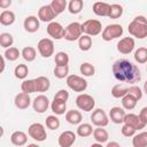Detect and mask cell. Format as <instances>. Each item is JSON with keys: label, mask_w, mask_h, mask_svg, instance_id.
Listing matches in <instances>:
<instances>
[{"label": "cell", "mask_w": 147, "mask_h": 147, "mask_svg": "<svg viewBox=\"0 0 147 147\" xmlns=\"http://www.w3.org/2000/svg\"><path fill=\"white\" fill-rule=\"evenodd\" d=\"M111 71L114 77L122 83L134 84L141 79L140 69L136 64H133L131 61L125 59L115 61L111 67Z\"/></svg>", "instance_id": "1"}, {"label": "cell", "mask_w": 147, "mask_h": 147, "mask_svg": "<svg viewBox=\"0 0 147 147\" xmlns=\"http://www.w3.org/2000/svg\"><path fill=\"white\" fill-rule=\"evenodd\" d=\"M127 31L132 37L144 39L147 37V18L142 15L136 16L129 24Z\"/></svg>", "instance_id": "2"}, {"label": "cell", "mask_w": 147, "mask_h": 147, "mask_svg": "<svg viewBox=\"0 0 147 147\" xmlns=\"http://www.w3.org/2000/svg\"><path fill=\"white\" fill-rule=\"evenodd\" d=\"M123 32H124V30L121 24H109L106 28H103V30L101 32V37L105 41H110V40L122 37Z\"/></svg>", "instance_id": "3"}, {"label": "cell", "mask_w": 147, "mask_h": 147, "mask_svg": "<svg viewBox=\"0 0 147 147\" xmlns=\"http://www.w3.org/2000/svg\"><path fill=\"white\" fill-rule=\"evenodd\" d=\"M83 34L82 24L78 22H71L64 28V39L68 41L78 40Z\"/></svg>", "instance_id": "4"}, {"label": "cell", "mask_w": 147, "mask_h": 147, "mask_svg": "<svg viewBox=\"0 0 147 147\" xmlns=\"http://www.w3.org/2000/svg\"><path fill=\"white\" fill-rule=\"evenodd\" d=\"M82 30L84 34H88L91 37L93 36H98L99 33L102 32V24L100 21L98 20H86L83 24H82Z\"/></svg>", "instance_id": "5"}, {"label": "cell", "mask_w": 147, "mask_h": 147, "mask_svg": "<svg viewBox=\"0 0 147 147\" xmlns=\"http://www.w3.org/2000/svg\"><path fill=\"white\" fill-rule=\"evenodd\" d=\"M67 85L75 92H84L87 88V82L78 75H69L67 77Z\"/></svg>", "instance_id": "6"}, {"label": "cell", "mask_w": 147, "mask_h": 147, "mask_svg": "<svg viewBox=\"0 0 147 147\" xmlns=\"http://www.w3.org/2000/svg\"><path fill=\"white\" fill-rule=\"evenodd\" d=\"M76 106L83 111H92L95 106L94 98L86 93H80L76 98Z\"/></svg>", "instance_id": "7"}, {"label": "cell", "mask_w": 147, "mask_h": 147, "mask_svg": "<svg viewBox=\"0 0 147 147\" xmlns=\"http://www.w3.org/2000/svg\"><path fill=\"white\" fill-rule=\"evenodd\" d=\"M28 133H29L30 138H32L33 140H36L38 142H41V141L46 140V138H47L46 129L40 123H32L28 129Z\"/></svg>", "instance_id": "8"}, {"label": "cell", "mask_w": 147, "mask_h": 147, "mask_svg": "<svg viewBox=\"0 0 147 147\" xmlns=\"http://www.w3.org/2000/svg\"><path fill=\"white\" fill-rule=\"evenodd\" d=\"M37 48L42 57L48 59L54 54V41L49 38H42L38 41Z\"/></svg>", "instance_id": "9"}, {"label": "cell", "mask_w": 147, "mask_h": 147, "mask_svg": "<svg viewBox=\"0 0 147 147\" xmlns=\"http://www.w3.org/2000/svg\"><path fill=\"white\" fill-rule=\"evenodd\" d=\"M91 122L93 125L95 126H107L108 123H109V118H108V115L106 114V111L101 108H98V109H94L92 111V115H91Z\"/></svg>", "instance_id": "10"}, {"label": "cell", "mask_w": 147, "mask_h": 147, "mask_svg": "<svg viewBox=\"0 0 147 147\" xmlns=\"http://www.w3.org/2000/svg\"><path fill=\"white\" fill-rule=\"evenodd\" d=\"M47 33L49 37H52L55 40H60L64 37V28L55 21H52L47 25Z\"/></svg>", "instance_id": "11"}, {"label": "cell", "mask_w": 147, "mask_h": 147, "mask_svg": "<svg viewBox=\"0 0 147 147\" xmlns=\"http://www.w3.org/2000/svg\"><path fill=\"white\" fill-rule=\"evenodd\" d=\"M48 107H49V100L44 94L36 96L34 100L32 101V108L38 114H44L48 109Z\"/></svg>", "instance_id": "12"}, {"label": "cell", "mask_w": 147, "mask_h": 147, "mask_svg": "<svg viewBox=\"0 0 147 147\" xmlns=\"http://www.w3.org/2000/svg\"><path fill=\"white\" fill-rule=\"evenodd\" d=\"M136 42L132 37H124L117 42V51L122 54H130L134 49Z\"/></svg>", "instance_id": "13"}, {"label": "cell", "mask_w": 147, "mask_h": 147, "mask_svg": "<svg viewBox=\"0 0 147 147\" xmlns=\"http://www.w3.org/2000/svg\"><path fill=\"white\" fill-rule=\"evenodd\" d=\"M57 15L55 14V11L53 10V8L51 7V5H45V6H41L38 10V18L41 21V22H52Z\"/></svg>", "instance_id": "14"}, {"label": "cell", "mask_w": 147, "mask_h": 147, "mask_svg": "<svg viewBox=\"0 0 147 147\" xmlns=\"http://www.w3.org/2000/svg\"><path fill=\"white\" fill-rule=\"evenodd\" d=\"M76 141V133H74L72 131H64L59 136V146L60 147H70L75 144Z\"/></svg>", "instance_id": "15"}, {"label": "cell", "mask_w": 147, "mask_h": 147, "mask_svg": "<svg viewBox=\"0 0 147 147\" xmlns=\"http://www.w3.org/2000/svg\"><path fill=\"white\" fill-rule=\"evenodd\" d=\"M123 123H126V124H130L132 125L137 131L138 130H141L146 126V123L142 122V119L140 118L139 115H136V114H132V113H129V114H125V117H124V122Z\"/></svg>", "instance_id": "16"}, {"label": "cell", "mask_w": 147, "mask_h": 147, "mask_svg": "<svg viewBox=\"0 0 147 147\" xmlns=\"http://www.w3.org/2000/svg\"><path fill=\"white\" fill-rule=\"evenodd\" d=\"M40 20L37 17V16H33V15H30L28 16L24 22H23V26L25 29V31L30 32V33H34L39 30V26H40Z\"/></svg>", "instance_id": "17"}, {"label": "cell", "mask_w": 147, "mask_h": 147, "mask_svg": "<svg viewBox=\"0 0 147 147\" xmlns=\"http://www.w3.org/2000/svg\"><path fill=\"white\" fill-rule=\"evenodd\" d=\"M14 103H15L16 108H18V109H26L31 105V98H30L29 93L21 92L15 95Z\"/></svg>", "instance_id": "18"}, {"label": "cell", "mask_w": 147, "mask_h": 147, "mask_svg": "<svg viewBox=\"0 0 147 147\" xmlns=\"http://www.w3.org/2000/svg\"><path fill=\"white\" fill-rule=\"evenodd\" d=\"M92 10L96 16H101V17L107 16L108 17L109 10H110V5L107 2H103V1H96L93 3Z\"/></svg>", "instance_id": "19"}, {"label": "cell", "mask_w": 147, "mask_h": 147, "mask_svg": "<svg viewBox=\"0 0 147 147\" xmlns=\"http://www.w3.org/2000/svg\"><path fill=\"white\" fill-rule=\"evenodd\" d=\"M125 110L124 108L121 107H113L109 111V118L113 123L115 124H121L124 122V117H125Z\"/></svg>", "instance_id": "20"}, {"label": "cell", "mask_w": 147, "mask_h": 147, "mask_svg": "<svg viewBox=\"0 0 147 147\" xmlns=\"http://www.w3.org/2000/svg\"><path fill=\"white\" fill-rule=\"evenodd\" d=\"M34 83H36V92H40V93L47 92L51 87V82L45 76H39L34 78Z\"/></svg>", "instance_id": "21"}, {"label": "cell", "mask_w": 147, "mask_h": 147, "mask_svg": "<svg viewBox=\"0 0 147 147\" xmlns=\"http://www.w3.org/2000/svg\"><path fill=\"white\" fill-rule=\"evenodd\" d=\"M51 109L55 115H63L67 111V101L60 99H53L51 103Z\"/></svg>", "instance_id": "22"}, {"label": "cell", "mask_w": 147, "mask_h": 147, "mask_svg": "<svg viewBox=\"0 0 147 147\" xmlns=\"http://www.w3.org/2000/svg\"><path fill=\"white\" fill-rule=\"evenodd\" d=\"M109 134L103 126H96V129L93 130V139L99 144H105L108 141Z\"/></svg>", "instance_id": "23"}, {"label": "cell", "mask_w": 147, "mask_h": 147, "mask_svg": "<svg viewBox=\"0 0 147 147\" xmlns=\"http://www.w3.org/2000/svg\"><path fill=\"white\" fill-rule=\"evenodd\" d=\"M10 141L14 146H24L28 141V136L23 131H15L10 136Z\"/></svg>", "instance_id": "24"}, {"label": "cell", "mask_w": 147, "mask_h": 147, "mask_svg": "<svg viewBox=\"0 0 147 147\" xmlns=\"http://www.w3.org/2000/svg\"><path fill=\"white\" fill-rule=\"evenodd\" d=\"M83 117H82V114L79 110H75V109H71V110H68L65 113V121L69 123V124H72V125H77V124H80Z\"/></svg>", "instance_id": "25"}, {"label": "cell", "mask_w": 147, "mask_h": 147, "mask_svg": "<svg viewBox=\"0 0 147 147\" xmlns=\"http://www.w3.org/2000/svg\"><path fill=\"white\" fill-rule=\"evenodd\" d=\"M137 102H138L137 98L133 96V95L130 94V93H126V94L122 98V106H123V108L126 109V110H132V109H134L136 106H137Z\"/></svg>", "instance_id": "26"}, {"label": "cell", "mask_w": 147, "mask_h": 147, "mask_svg": "<svg viewBox=\"0 0 147 147\" xmlns=\"http://www.w3.org/2000/svg\"><path fill=\"white\" fill-rule=\"evenodd\" d=\"M15 22V14L11 10H2L0 14V23L5 26L11 25Z\"/></svg>", "instance_id": "27"}, {"label": "cell", "mask_w": 147, "mask_h": 147, "mask_svg": "<svg viewBox=\"0 0 147 147\" xmlns=\"http://www.w3.org/2000/svg\"><path fill=\"white\" fill-rule=\"evenodd\" d=\"M93 127L91 124L88 123H83V124H79L78 127H77V136L80 137V138H86V137H90L91 134H93Z\"/></svg>", "instance_id": "28"}, {"label": "cell", "mask_w": 147, "mask_h": 147, "mask_svg": "<svg viewBox=\"0 0 147 147\" xmlns=\"http://www.w3.org/2000/svg\"><path fill=\"white\" fill-rule=\"evenodd\" d=\"M133 147H147V132H140L132 138Z\"/></svg>", "instance_id": "29"}, {"label": "cell", "mask_w": 147, "mask_h": 147, "mask_svg": "<svg viewBox=\"0 0 147 147\" xmlns=\"http://www.w3.org/2000/svg\"><path fill=\"white\" fill-rule=\"evenodd\" d=\"M78 47L83 52H87L92 47V38L88 34H82V37L78 39Z\"/></svg>", "instance_id": "30"}, {"label": "cell", "mask_w": 147, "mask_h": 147, "mask_svg": "<svg viewBox=\"0 0 147 147\" xmlns=\"http://www.w3.org/2000/svg\"><path fill=\"white\" fill-rule=\"evenodd\" d=\"M84 7L83 0H70L68 3V10L70 14H79Z\"/></svg>", "instance_id": "31"}, {"label": "cell", "mask_w": 147, "mask_h": 147, "mask_svg": "<svg viewBox=\"0 0 147 147\" xmlns=\"http://www.w3.org/2000/svg\"><path fill=\"white\" fill-rule=\"evenodd\" d=\"M22 55V53L18 51V48H16V47H8L6 51H5V53H3V56L8 60V61H16L20 56Z\"/></svg>", "instance_id": "32"}, {"label": "cell", "mask_w": 147, "mask_h": 147, "mask_svg": "<svg viewBox=\"0 0 147 147\" xmlns=\"http://www.w3.org/2000/svg\"><path fill=\"white\" fill-rule=\"evenodd\" d=\"M22 57L25 60V61H28V62H32V61H34V59H36V56H37V52H36V49L33 48V47H31V46H26V47H24L23 49H22Z\"/></svg>", "instance_id": "33"}, {"label": "cell", "mask_w": 147, "mask_h": 147, "mask_svg": "<svg viewBox=\"0 0 147 147\" xmlns=\"http://www.w3.org/2000/svg\"><path fill=\"white\" fill-rule=\"evenodd\" d=\"M79 71H80V74H82L83 76H85V77H92V76L95 74V68H94L93 64H91V63H88V62H84V63L80 64Z\"/></svg>", "instance_id": "34"}, {"label": "cell", "mask_w": 147, "mask_h": 147, "mask_svg": "<svg viewBox=\"0 0 147 147\" xmlns=\"http://www.w3.org/2000/svg\"><path fill=\"white\" fill-rule=\"evenodd\" d=\"M127 93V87H125L122 84H116L111 88V95L116 99H122Z\"/></svg>", "instance_id": "35"}, {"label": "cell", "mask_w": 147, "mask_h": 147, "mask_svg": "<svg viewBox=\"0 0 147 147\" xmlns=\"http://www.w3.org/2000/svg\"><path fill=\"white\" fill-rule=\"evenodd\" d=\"M134 60L136 62L144 64L147 62V48L146 47H139L138 49H136L134 52Z\"/></svg>", "instance_id": "36"}, {"label": "cell", "mask_w": 147, "mask_h": 147, "mask_svg": "<svg viewBox=\"0 0 147 147\" xmlns=\"http://www.w3.org/2000/svg\"><path fill=\"white\" fill-rule=\"evenodd\" d=\"M29 74V68L26 64H18L14 69V75L17 79H25Z\"/></svg>", "instance_id": "37"}, {"label": "cell", "mask_w": 147, "mask_h": 147, "mask_svg": "<svg viewBox=\"0 0 147 147\" xmlns=\"http://www.w3.org/2000/svg\"><path fill=\"white\" fill-rule=\"evenodd\" d=\"M49 5L53 8V10L55 11V14L60 15L67 8V0H52V2Z\"/></svg>", "instance_id": "38"}, {"label": "cell", "mask_w": 147, "mask_h": 147, "mask_svg": "<svg viewBox=\"0 0 147 147\" xmlns=\"http://www.w3.org/2000/svg\"><path fill=\"white\" fill-rule=\"evenodd\" d=\"M122 15H123V7L121 5H118V3L110 5V10H109V15H108L109 18L116 20V18H119Z\"/></svg>", "instance_id": "39"}, {"label": "cell", "mask_w": 147, "mask_h": 147, "mask_svg": "<svg viewBox=\"0 0 147 147\" xmlns=\"http://www.w3.org/2000/svg\"><path fill=\"white\" fill-rule=\"evenodd\" d=\"M14 44V38L10 33L8 32H2L0 34V45L1 47L3 48H8V47H11Z\"/></svg>", "instance_id": "40"}, {"label": "cell", "mask_w": 147, "mask_h": 147, "mask_svg": "<svg viewBox=\"0 0 147 147\" xmlns=\"http://www.w3.org/2000/svg\"><path fill=\"white\" fill-rule=\"evenodd\" d=\"M21 90L22 92H25V93H34L36 92V83H34V79H25L23 80V83L21 84Z\"/></svg>", "instance_id": "41"}, {"label": "cell", "mask_w": 147, "mask_h": 147, "mask_svg": "<svg viewBox=\"0 0 147 147\" xmlns=\"http://www.w3.org/2000/svg\"><path fill=\"white\" fill-rule=\"evenodd\" d=\"M54 76L59 79H63L69 76V67L68 65H55L54 68Z\"/></svg>", "instance_id": "42"}, {"label": "cell", "mask_w": 147, "mask_h": 147, "mask_svg": "<svg viewBox=\"0 0 147 147\" xmlns=\"http://www.w3.org/2000/svg\"><path fill=\"white\" fill-rule=\"evenodd\" d=\"M60 119L55 115H49L46 117V126L49 130H57L60 127Z\"/></svg>", "instance_id": "43"}, {"label": "cell", "mask_w": 147, "mask_h": 147, "mask_svg": "<svg viewBox=\"0 0 147 147\" xmlns=\"http://www.w3.org/2000/svg\"><path fill=\"white\" fill-rule=\"evenodd\" d=\"M55 63L56 65H68L69 63V55L65 52H57L55 54Z\"/></svg>", "instance_id": "44"}, {"label": "cell", "mask_w": 147, "mask_h": 147, "mask_svg": "<svg viewBox=\"0 0 147 147\" xmlns=\"http://www.w3.org/2000/svg\"><path fill=\"white\" fill-rule=\"evenodd\" d=\"M121 132H122V134H123L124 137L130 138V137H133V136L136 134L137 130H136V129H134L132 125L124 123V125H123V126H122V129H121Z\"/></svg>", "instance_id": "45"}, {"label": "cell", "mask_w": 147, "mask_h": 147, "mask_svg": "<svg viewBox=\"0 0 147 147\" xmlns=\"http://www.w3.org/2000/svg\"><path fill=\"white\" fill-rule=\"evenodd\" d=\"M127 93H130V94H132L133 96H136L137 100H140V99L142 98V91H141V88H140L139 86H137V85H131L130 87H127Z\"/></svg>", "instance_id": "46"}, {"label": "cell", "mask_w": 147, "mask_h": 147, "mask_svg": "<svg viewBox=\"0 0 147 147\" xmlns=\"http://www.w3.org/2000/svg\"><path fill=\"white\" fill-rule=\"evenodd\" d=\"M54 99H60V100H63V101H68L69 92L67 90H59L56 92V94L54 95Z\"/></svg>", "instance_id": "47"}, {"label": "cell", "mask_w": 147, "mask_h": 147, "mask_svg": "<svg viewBox=\"0 0 147 147\" xmlns=\"http://www.w3.org/2000/svg\"><path fill=\"white\" fill-rule=\"evenodd\" d=\"M139 116H140V118L142 119V122L147 124V107H144V108L140 110Z\"/></svg>", "instance_id": "48"}, {"label": "cell", "mask_w": 147, "mask_h": 147, "mask_svg": "<svg viewBox=\"0 0 147 147\" xmlns=\"http://www.w3.org/2000/svg\"><path fill=\"white\" fill-rule=\"evenodd\" d=\"M11 5V0H0V8L6 9Z\"/></svg>", "instance_id": "49"}, {"label": "cell", "mask_w": 147, "mask_h": 147, "mask_svg": "<svg viewBox=\"0 0 147 147\" xmlns=\"http://www.w3.org/2000/svg\"><path fill=\"white\" fill-rule=\"evenodd\" d=\"M5 56L2 55V57H1V69H0V72H3V70H5Z\"/></svg>", "instance_id": "50"}, {"label": "cell", "mask_w": 147, "mask_h": 147, "mask_svg": "<svg viewBox=\"0 0 147 147\" xmlns=\"http://www.w3.org/2000/svg\"><path fill=\"white\" fill-rule=\"evenodd\" d=\"M107 147H119V144L118 142H108L107 144Z\"/></svg>", "instance_id": "51"}, {"label": "cell", "mask_w": 147, "mask_h": 147, "mask_svg": "<svg viewBox=\"0 0 147 147\" xmlns=\"http://www.w3.org/2000/svg\"><path fill=\"white\" fill-rule=\"evenodd\" d=\"M144 92L147 94V80L145 82V84H144Z\"/></svg>", "instance_id": "52"}, {"label": "cell", "mask_w": 147, "mask_h": 147, "mask_svg": "<svg viewBox=\"0 0 147 147\" xmlns=\"http://www.w3.org/2000/svg\"><path fill=\"white\" fill-rule=\"evenodd\" d=\"M146 70H147V68H146Z\"/></svg>", "instance_id": "53"}]
</instances>
